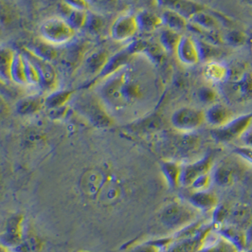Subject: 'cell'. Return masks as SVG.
Returning <instances> with one entry per match:
<instances>
[{
	"mask_svg": "<svg viewBox=\"0 0 252 252\" xmlns=\"http://www.w3.org/2000/svg\"><path fill=\"white\" fill-rule=\"evenodd\" d=\"M216 214L217 215H215V219L217 221H223L227 215V210H225L224 208H219L216 210Z\"/></svg>",
	"mask_w": 252,
	"mask_h": 252,
	"instance_id": "cell-47",
	"label": "cell"
},
{
	"mask_svg": "<svg viewBox=\"0 0 252 252\" xmlns=\"http://www.w3.org/2000/svg\"><path fill=\"white\" fill-rule=\"evenodd\" d=\"M69 105H65V106H62V107H58V108H52V109H49V116L51 117L52 120H62L63 118H65L67 116V114L69 112Z\"/></svg>",
	"mask_w": 252,
	"mask_h": 252,
	"instance_id": "cell-43",
	"label": "cell"
},
{
	"mask_svg": "<svg viewBox=\"0 0 252 252\" xmlns=\"http://www.w3.org/2000/svg\"><path fill=\"white\" fill-rule=\"evenodd\" d=\"M205 118L207 123L215 128H218L229 123L233 119V114L226 105L215 102L209 106L205 112Z\"/></svg>",
	"mask_w": 252,
	"mask_h": 252,
	"instance_id": "cell-17",
	"label": "cell"
},
{
	"mask_svg": "<svg viewBox=\"0 0 252 252\" xmlns=\"http://www.w3.org/2000/svg\"><path fill=\"white\" fill-rule=\"evenodd\" d=\"M146 92V84L129 67V64L101 80L97 88V94L101 101L115 109L139 102L144 99Z\"/></svg>",
	"mask_w": 252,
	"mask_h": 252,
	"instance_id": "cell-1",
	"label": "cell"
},
{
	"mask_svg": "<svg viewBox=\"0 0 252 252\" xmlns=\"http://www.w3.org/2000/svg\"><path fill=\"white\" fill-rule=\"evenodd\" d=\"M10 112V106L7 102L6 97L0 94V119L4 118Z\"/></svg>",
	"mask_w": 252,
	"mask_h": 252,
	"instance_id": "cell-46",
	"label": "cell"
},
{
	"mask_svg": "<svg viewBox=\"0 0 252 252\" xmlns=\"http://www.w3.org/2000/svg\"><path fill=\"white\" fill-rule=\"evenodd\" d=\"M197 214L198 211L189 203L174 202L163 208L160 213V220L168 227L181 228L192 224Z\"/></svg>",
	"mask_w": 252,
	"mask_h": 252,
	"instance_id": "cell-4",
	"label": "cell"
},
{
	"mask_svg": "<svg viewBox=\"0 0 252 252\" xmlns=\"http://www.w3.org/2000/svg\"><path fill=\"white\" fill-rule=\"evenodd\" d=\"M139 31L151 32L163 25L161 16L149 11H142L136 14Z\"/></svg>",
	"mask_w": 252,
	"mask_h": 252,
	"instance_id": "cell-29",
	"label": "cell"
},
{
	"mask_svg": "<svg viewBox=\"0 0 252 252\" xmlns=\"http://www.w3.org/2000/svg\"><path fill=\"white\" fill-rule=\"evenodd\" d=\"M129 252H160V249L157 245L145 244V245H140Z\"/></svg>",
	"mask_w": 252,
	"mask_h": 252,
	"instance_id": "cell-45",
	"label": "cell"
},
{
	"mask_svg": "<svg viewBox=\"0 0 252 252\" xmlns=\"http://www.w3.org/2000/svg\"><path fill=\"white\" fill-rule=\"evenodd\" d=\"M133 55L134 54H132L129 51V50L126 48L125 51H120V52L116 53L113 56H110L108 62L105 64L103 69L101 70V73L97 76L95 79H93L91 84L88 85V88H90L93 85H97L99 82H101V80L107 78L108 76L112 75L114 73L118 72L119 70H121L124 67L127 66L129 63L131 62V59H132Z\"/></svg>",
	"mask_w": 252,
	"mask_h": 252,
	"instance_id": "cell-13",
	"label": "cell"
},
{
	"mask_svg": "<svg viewBox=\"0 0 252 252\" xmlns=\"http://www.w3.org/2000/svg\"><path fill=\"white\" fill-rule=\"evenodd\" d=\"M23 218L21 216H15L11 218L6 227L5 241L13 246H18L22 242L23 236Z\"/></svg>",
	"mask_w": 252,
	"mask_h": 252,
	"instance_id": "cell-27",
	"label": "cell"
},
{
	"mask_svg": "<svg viewBox=\"0 0 252 252\" xmlns=\"http://www.w3.org/2000/svg\"><path fill=\"white\" fill-rule=\"evenodd\" d=\"M226 93L231 101L247 102L252 100V72L246 71L227 82Z\"/></svg>",
	"mask_w": 252,
	"mask_h": 252,
	"instance_id": "cell-10",
	"label": "cell"
},
{
	"mask_svg": "<svg viewBox=\"0 0 252 252\" xmlns=\"http://www.w3.org/2000/svg\"><path fill=\"white\" fill-rule=\"evenodd\" d=\"M76 32L75 29L61 16L48 18L39 27L40 38L55 47L65 46L72 42L75 39Z\"/></svg>",
	"mask_w": 252,
	"mask_h": 252,
	"instance_id": "cell-3",
	"label": "cell"
},
{
	"mask_svg": "<svg viewBox=\"0 0 252 252\" xmlns=\"http://www.w3.org/2000/svg\"><path fill=\"white\" fill-rule=\"evenodd\" d=\"M110 55L105 50H94L89 51L87 54L83 66L85 70L91 75L95 76V78L99 75L108 62ZM94 78V79H95Z\"/></svg>",
	"mask_w": 252,
	"mask_h": 252,
	"instance_id": "cell-16",
	"label": "cell"
},
{
	"mask_svg": "<svg viewBox=\"0 0 252 252\" xmlns=\"http://www.w3.org/2000/svg\"><path fill=\"white\" fill-rule=\"evenodd\" d=\"M104 28V19L100 13L97 12H88L87 22L84 30L89 32L91 34L101 33Z\"/></svg>",
	"mask_w": 252,
	"mask_h": 252,
	"instance_id": "cell-34",
	"label": "cell"
},
{
	"mask_svg": "<svg viewBox=\"0 0 252 252\" xmlns=\"http://www.w3.org/2000/svg\"><path fill=\"white\" fill-rule=\"evenodd\" d=\"M60 13L62 14L61 17H63V19L73 29H75L76 31L84 30L87 22L88 12L72 9L67 7L63 3H61Z\"/></svg>",
	"mask_w": 252,
	"mask_h": 252,
	"instance_id": "cell-26",
	"label": "cell"
},
{
	"mask_svg": "<svg viewBox=\"0 0 252 252\" xmlns=\"http://www.w3.org/2000/svg\"><path fill=\"white\" fill-rule=\"evenodd\" d=\"M252 126V113L242 115L233 118L227 125L215 128L212 132L213 137L220 142H229L239 139Z\"/></svg>",
	"mask_w": 252,
	"mask_h": 252,
	"instance_id": "cell-6",
	"label": "cell"
},
{
	"mask_svg": "<svg viewBox=\"0 0 252 252\" xmlns=\"http://www.w3.org/2000/svg\"><path fill=\"white\" fill-rule=\"evenodd\" d=\"M75 94V90L72 89H56L45 97V107L52 109L65 106L72 101Z\"/></svg>",
	"mask_w": 252,
	"mask_h": 252,
	"instance_id": "cell-25",
	"label": "cell"
},
{
	"mask_svg": "<svg viewBox=\"0 0 252 252\" xmlns=\"http://www.w3.org/2000/svg\"><path fill=\"white\" fill-rule=\"evenodd\" d=\"M12 83L18 86H28L26 79L25 57L22 51L15 52L11 69Z\"/></svg>",
	"mask_w": 252,
	"mask_h": 252,
	"instance_id": "cell-30",
	"label": "cell"
},
{
	"mask_svg": "<svg viewBox=\"0 0 252 252\" xmlns=\"http://www.w3.org/2000/svg\"><path fill=\"white\" fill-rule=\"evenodd\" d=\"M21 51L35 65L40 77V87L42 89L49 93L59 89L58 72L51 62L39 58L26 48H23Z\"/></svg>",
	"mask_w": 252,
	"mask_h": 252,
	"instance_id": "cell-7",
	"label": "cell"
},
{
	"mask_svg": "<svg viewBox=\"0 0 252 252\" xmlns=\"http://www.w3.org/2000/svg\"><path fill=\"white\" fill-rule=\"evenodd\" d=\"M3 28H4V24L0 21V36L2 35V32H3Z\"/></svg>",
	"mask_w": 252,
	"mask_h": 252,
	"instance_id": "cell-48",
	"label": "cell"
},
{
	"mask_svg": "<svg viewBox=\"0 0 252 252\" xmlns=\"http://www.w3.org/2000/svg\"><path fill=\"white\" fill-rule=\"evenodd\" d=\"M24 57H25L26 79H27L28 86H32V87L39 86L40 87V77L38 74L35 65L32 63L25 55H24Z\"/></svg>",
	"mask_w": 252,
	"mask_h": 252,
	"instance_id": "cell-38",
	"label": "cell"
},
{
	"mask_svg": "<svg viewBox=\"0 0 252 252\" xmlns=\"http://www.w3.org/2000/svg\"><path fill=\"white\" fill-rule=\"evenodd\" d=\"M161 19L166 28L177 32H183L189 27V20H187L182 15L169 10H164L161 14Z\"/></svg>",
	"mask_w": 252,
	"mask_h": 252,
	"instance_id": "cell-31",
	"label": "cell"
},
{
	"mask_svg": "<svg viewBox=\"0 0 252 252\" xmlns=\"http://www.w3.org/2000/svg\"><path fill=\"white\" fill-rule=\"evenodd\" d=\"M205 235L201 238H199V236H189L183 238L169 246L164 252H199Z\"/></svg>",
	"mask_w": 252,
	"mask_h": 252,
	"instance_id": "cell-28",
	"label": "cell"
},
{
	"mask_svg": "<svg viewBox=\"0 0 252 252\" xmlns=\"http://www.w3.org/2000/svg\"><path fill=\"white\" fill-rule=\"evenodd\" d=\"M247 41V35L239 30H231L224 36V42L230 46L240 47Z\"/></svg>",
	"mask_w": 252,
	"mask_h": 252,
	"instance_id": "cell-40",
	"label": "cell"
},
{
	"mask_svg": "<svg viewBox=\"0 0 252 252\" xmlns=\"http://www.w3.org/2000/svg\"><path fill=\"white\" fill-rule=\"evenodd\" d=\"M213 178L210 176V174H206L203 175L201 177L196 178L192 184L189 186V188L191 190H195V191H203V190H208L211 183H212Z\"/></svg>",
	"mask_w": 252,
	"mask_h": 252,
	"instance_id": "cell-41",
	"label": "cell"
},
{
	"mask_svg": "<svg viewBox=\"0 0 252 252\" xmlns=\"http://www.w3.org/2000/svg\"><path fill=\"white\" fill-rule=\"evenodd\" d=\"M16 51L13 48L0 45V80L7 84H13L11 79V69Z\"/></svg>",
	"mask_w": 252,
	"mask_h": 252,
	"instance_id": "cell-24",
	"label": "cell"
},
{
	"mask_svg": "<svg viewBox=\"0 0 252 252\" xmlns=\"http://www.w3.org/2000/svg\"><path fill=\"white\" fill-rule=\"evenodd\" d=\"M205 79L212 84L226 83L229 76V70L223 63L211 61L207 63L203 69Z\"/></svg>",
	"mask_w": 252,
	"mask_h": 252,
	"instance_id": "cell-23",
	"label": "cell"
},
{
	"mask_svg": "<svg viewBox=\"0 0 252 252\" xmlns=\"http://www.w3.org/2000/svg\"><path fill=\"white\" fill-rule=\"evenodd\" d=\"M188 203L194 209L199 211H211L215 210L217 206V198L215 194L209 192V190L195 191L189 194Z\"/></svg>",
	"mask_w": 252,
	"mask_h": 252,
	"instance_id": "cell-22",
	"label": "cell"
},
{
	"mask_svg": "<svg viewBox=\"0 0 252 252\" xmlns=\"http://www.w3.org/2000/svg\"><path fill=\"white\" fill-rule=\"evenodd\" d=\"M62 3L69 8L89 12L91 9L90 4L88 0H62Z\"/></svg>",
	"mask_w": 252,
	"mask_h": 252,
	"instance_id": "cell-42",
	"label": "cell"
},
{
	"mask_svg": "<svg viewBox=\"0 0 252 252\" xmlns=\"http://www.w3.org/2000/svg\"><path fill=\"white\" fill-rule=\"evenodd\" d=\"M241 249L222 234H206L199 252H240Z\"/></svg>",
	"mask_w": 252,
	"mask_h": 252,
	"instance_id": "cell-15",
	"label": "cell"
},
{
	"mask_svg": "<svg viewBox=\"0 0 252 252\" xmlns=\"http://www.w3.org/2000/svg\"><path fill=\"white\" fill-rule=\"evenodd\" d=\"M189 22L191 23L193 28H196L202 31L207 32H217L220 28V20L215 16V14L209 13L206 8L200 12L195 13Z\"/></svg>",
	"mask_w": 252,
	"mask_h": 252,
	"instance_id": "cell-20",
	"label": "cell"
},
{
	"mask_svg": "<svg viewBox=\"0 0 252 252\" xmlns=\"http://www.w3.org/2000/svg\"><path fill=\"white\" fill-rule=\"evenodd\" d=\"M247 5H249V6H252V0H243Z\"/></svg>",
	"mask_w": 252,
	"mask_h": 252,
	"instance_id": "cell-49",
	"label": "cell"
},
{
	"mask_svg": "<svg viewBox=\"0 0 252 252\" xmlns=\"http://www.w3.org/2000/svg\"><path fill=\"white\" fill-rule=\"evenodd\" d=\"M162 171L168 183L171 186H178L180 180L181 167L175 162H165L162 165Z\"/></svg>",
	"mask_w": 252,
	"mask_h": 252,
	"instance_id": "cell-35",
	"label": "cell"
},
{
	"mask_svg": "<svg viewBox=\"0 0 252 252\" xmlns=\"http://www.w3.org/2000/svg\"><path fill=\"white\" fill-rule=\"evenodd\" d=\"M76 111L94 126L105 128L113 125V119L107 112L104 102L98 94L84 92L73 97L70 101Z\"/></svg>",
	"mask_w": 252,
	"mask_h": 252,
	"instance_id": "cell-2",
	"label": "cell"
},
{
	"mask_svg": "<svg viewBox=\"0 0 252 252\" xmlns=\"http://www.w3.org/2000/svg\"><path fill=\"white\" fill-rule=\"evenodd\" d=\"M0 252H9L7 251V249H5L4 247H2L1 245H0Z\"/></svg>",
	"mask_w": 252,
	"mask_h": 252,
	"instance_id": "cell-50",
	"label": "cell"
},
{
	"mask_svg": "<svg viewBox=\"0 0 252 252\" xmlns=\"http://www.w3.org/2000/svg\"><path fill=\"white\" fill-rule=\"evenodd\" d=\"M211 167L212 159L209 158L181 167L179 185H182L184 187H189L196 178L201 177L203 175L209 174Z\"/></svg>",
	"mask_w": 252,
	"mask_h": 252,
	"instance_id": "cell-14",
	"label": "cell"
},
{
	"mask_svg": "<svg viewBox=\"0 0 252 252\" xmlns=\"http://www.w3.org/2000/svg\"><path fill=\"white\" fill-rule=\"evenodd\" d=\"M176 54L178 60L186 65H194L201 60L196 40L189 35H182Z\"/></svg>",
	"mask_w": 252,
	"mask_h": 252,
	"instance_id": "cell-11",
	"label": "cell"
},
{
	"mask_svg": "<svg viewBox=\"0 0 252 252\" xmlns=\"http://www.w3.org/2000/svg\"><path fill=\"white\" fill-rule=\"evenodd\" d=\"M205 122V112L189 106L177 109L171 118L172 126L181 132H192L201 127Z\"/></svg>",
	"mask_w": 252,
	"mask_h": 252,
	"instance_id": "cell-8",
	"label": "cell"
},
{
	"mask_svg": "<svg viewBox=\"0 0 252 252\" xmlns=\"http://www.w3.org/2000/svg\"><path fill=\"white\" fill-rule=\"evenodd\" d=\"M89 44L87 41L74 40L65 45V48L60 54L57 60L63 73L66 76L72 75L76 70L83 64L84 60L89 53Z\"/></svg>",
	"mask_w": 252,
	"mask_h": 252,
	"instance_id": "cell-5",
	"label": "cell"
},
{
	"mask_svg": "<svg viewBox=\"0 0 252 252\" xmlns=\"http://www.w3.org/2000/svg\"><path fill=\"white\" fill-rule=\"evenodd\" d=\"M235 153L237 156H239L242 159L249 162L252 165V146H242L236 148Z\"/></svg>",
	"mask_w": 252,
	"mask_h": 252,
	"instance_id": "cell-44",
	"label": "cell"
},
{
	"mask_svg": "<svg viewBox=\"0 0 252 252\" xmlns=\"http://www.w3.org/2000/svg\"><path fill=\"white\" fill-rule=\"evenodd\" d=\"M45 107V97L39 94L25 96L16 101V112L21 116H33Z\"/></svg>",
	"mask_w": 252,
	"mask_h": 252,
	"instance_id": "cell-18",
	"label": "cell"
},
{
	"mask_svg": "<svg viewBox=\"0 0 252 252\" xmlns=\"http://www.w3.org/2000/svg\"><path fill=\"white\" fill-rule=\"evenodd\" d=\"M197 97L198 100L208 105H212L215 103V101L217 100V92L214 88L212 87H201L197 91Z\"/></svg>",
	"mask_w": 252,
	"mask_h": 252,
	"instance_id": "cell-39",
	"label": "cell"
},
{
	"mask_svg": "<svg viewBox=\"0 0 252 252\" xmlns=\"http://www.w3.org/2000/svg\"><path fill=\"white\" fill-rule=\"evenodd\" d=\"M234 168L228 164H221L215 169L213 180L219 186H229L233 184L235 180Z\"/></svg>",
	"mask_w": 252,
	"mask_h": 252,
	"instance_id": "cell-33",
	"label": "cell"
},
{
	"mask_svg": "<svg viewBox=\"0 0 252 252\" xmlns=\"http://www.w3.org/2000/svg\"><path fill=\"white\" fill-rule=\"evenodd\" d=\"M139 31L136 14L124 13L115 19L109 34L116 42H126L135 37Z\"/></svg>",
	"mask_w": 252,
	"mask_h": 252,
	"instance_id": "cell-9",
	"label": "cell"
},
{
	"mask_svg": "<svg viewBox=\"0 0 252 252\" xmlns=\"http://www.w3.org/2000/svg\"><path fill=\"white\" fill-rule=\"evenodd\" d=\"M97 13H111L118 8L119 0H88Z\"/></svg>",
	"mask_w": 252,
	"mask_h": 252,
	"instance_id": "cell-37",
	"label": "cell"
},
{
	"mask_svg": "<svg viewBox=\"0 0 252 252\" xmlns=\"http://www.w3.org/2000/svg\"><path fill=\"white\" fill-rule=\"evenodd\" d=\"M157 4L164 10L178 13L189 20L195 14L205 9V7L193 0H156Z\"/></svg>",
	"mask_w": 252,
	"mask_h": 252,
	"instance_id": "cell-12",
	"label": "cell"
},
{
	"mask_svg": "<svg viewBox=\"0 0 252 252\" xmlns=\"http://www.w3.org/2000/svg\"><path fill=\"white\" fill-rule=\"evenodd\" d=\"M181 37L182 35L179 32L165 28L161 30L159 34V45L161 46L165 52L176 53L177 46Z\"/></svg>",
	"mask_w": 252,
	"mask_h": 252,
	"instance_id": "cell-32",
	"label": "cell"
},
{
	"mask_svg": "<svg viewBox=\"0 0 252 252\" xmlns=\"http://www.w3.org/2000/svg\"><path fill=\"white\" fill-rule=\"evenodd\" d=\"M27 50L36 55L39 58L49 61V62H53L58 59L60 51L57 50V48L53 45H51L44 41L43 39L35 40L29 47H26Z\"/></svg>",
	"mask_w": 252,
	"mask_h": 252,
	"instance_id": "cell-21",
	"label": "cell"
},
{
	"mask_svg": "<svg viewBox=\"0 0 252 252\" xmlns=\"http://www.w3.org/2000/svg\"><path fill=\"white\" fill-rule=\"evenodd\" d=\"M105 184L103 174L99 170H89L84 174L81 179V187L85 193L94 195L100 193Z\"/></svg>",
	"mask_w": 252,
	"mask_h": 252,
	"instance_id": "cell-19",
	"label": "cell"
},
{
	"mask_svg": "<svg viewBox=\"0 0 252 252\" xmlns=\"http://www.w3.org/2000/svg\"><path fill=\"white\" fill-rule=\"evenodd\" d=\"M100 198L101 201L107 204H111L116 201L121 195V188L116 183H108L104 184L102 189L100 191Z\"/></svg>",
	"mask_w": 252,
	"mask_h": 252,
	"instance_id": "cell-36",
	"label": "cell"
}]
</instances>
